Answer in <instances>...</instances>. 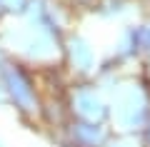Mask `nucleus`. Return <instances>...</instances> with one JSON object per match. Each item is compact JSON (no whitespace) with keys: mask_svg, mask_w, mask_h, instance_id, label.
Instances as JSON below:
<instances>
[{"mask_svg":"<svg viewBox=\"0 0 150 147\" xmlns=\"http://www.w3.org/2000/svg\"><path fill=\"white\" fill-rule=\"evenodd\" d=\"M0 85L5 95V105L13 107L23 120H38L43 115V97L30 65L5 53L0 58Z\"/></svg>","mask_w":150,"mask_h":147,"instance_id":"f257e3e1","label":"nucleus"},{"mask_svg":"<svg viewBox=\"0 0 150 147\" xmlns=\"http://www.w3.org/2000/svg\"><path fill=\"white\" fill-rule=\"evenodd\" d=\"M73 112L78 115V120L98 122L105 115V107L98 100V95H95L93 87H80V90H75V97H73Z\"/></svg>","mask_w":150,"mask_h":147,"instance_id":"f03ea898","label":"nucleus"},{"mask_svg":"<svg viewBox=\"0 0 150 147\" xmlns=\"http://www.w3.org/2000/svg\"><path fill=\"white\" fill-rule=\"evenodd\" d=\"M70 137H73L75 147H100L105 142L103 125L100 122H88V120H75L70 125Z\"/></svg>","mask_w":150,"mask_h":147,"instance_id":"7ed1b4c3","label":"nucleus"},{"mask_svg":"<svg viewBox=\"0 0 150 147\" xmlns=\"http://www.w3.org/2000/svg\"><path fill=\"white\" fill-rule=\"evenodd\" d=\"M68 58L73 60V65H75V70H88L93 65V50H90V45H88L83 37H70V42H68Z\"/></svg>","mask_w":150,"mask_h":147,"instance_id":"20e7f679","label":"nucleus"},{"mask_svg":"<svg viewBox=\"0 0 150 147\" xmlns=\"http://www.w3.org/2000/svg\"><path fill=\"white\" fill-rule=\"evenodd\" d=\"M28 5H30V0H0V13L5 20H18L28 10Z\"/></svg>","mask_w":150,"mask_h":147,"instance_id":"39448f33","label":"nucleus"},{"mask_svg":"<svg viewBox=\"0 0 150 147\" xmlns=\"http://www.w3.org/2000/svg\"><path fill=\"white\" fill-rule=\"evenodd\" d=\"M0 107H8L5 105V95H3V85H0Z\"/></svg>","mask_w":150,"mask_h":147,"instance_id":"423d86ee","label":"nucleus"},{"mask_svg":"<svg viewBox=\"0 0 150 147\" xmlns=\"http://www.w3.org/2000/svg\"><path fill=\"white\" fill-rule=\"evenodd\" d=\"M3 55H5V47H3V45H0V58H3Z\"/></svg>","mask_w":150,"mask_h":147,"instance_id":"0eeeda50","label":"nucleus"},{"mask_svg":"<svg viewBox=\"0 0 150 147\" xmlns=\"http://www.w3.org/2000/svg\"><path fill=\"white\" fill-rule=\"evenodd\" d=\"M0 147H8V145H5V140H3V137H0Z\"/></svg>","mask_w":150,"mask_h":147,"instance_id":"6e6552de","label":"nucleus"},{"mask_svg":"<svg viewBox=\"0 0 150 147\" xmlns=\"http://www.w3.org/2000/svg\"><path fill=\"white\" fill-rule=\"evenodd\" d=\"M3 20H5V18H3V13H0V25H3Z\"/></svg>","mask_w":150,"mask_h":147,"instance_id":"1a4fd4ad","label":"nucleus"}]
</instances>
